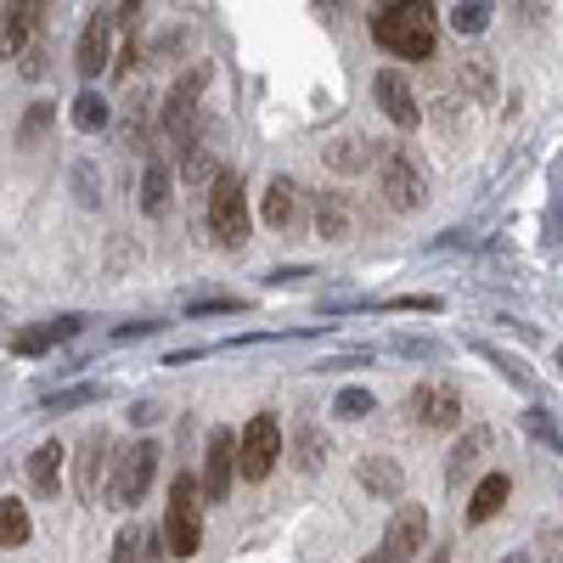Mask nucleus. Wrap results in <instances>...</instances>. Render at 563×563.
Segmentation results:
<instances>
[{
  "mask_svg": "<svg viewBox=\"0 0 563 563\" xmlns=\"http://www.w3.org/2000/svg\"><path fill=\"white\" fill-rule=\"evenodd\" d=\"M372 40H378L389 57L429 63L434 45H440V12L422 7V0H406V7H384V12H372Z\"/></svg>",
  "mask_w": 563,
  "mask_h": 563,
  "instance_id": "obj_1",
  "label": "nucleus"
},
{
  "mask_svg": "<svg viewBox=\"0 0 563 563\" xmlns=\"http://www.w3.org/2000/svg\"><path fill=\"white\" fill-rule=\"evenodd\" d=\"M164 552L169 558H192L203 547V496H198V479L180 474L169 485V507H164Z\"/></svg>",
  "mask_w": 563,
  "mask_h": 563,
  "instance_id": "obj_2",
  "label": "nucleus"
},
{
  "mask_svg": "<svg viewBox=\"0 0 563 563\" xmlns=\"http://www.w3.org/2000/svg\"><path fill=\"white\" fill-rule=\"evenodd\" d=\"M209 238L220 249L249 243V192H243V175H231V169H220L209 186Z\"/></svg>",
  "mask_w": 563,
  "mask_h": 563,
  "instance_id": "obj_3",
  "label": "nucleus"
},
{
  "mask_svg": "<svg viewBox=\"0 0 563 563\" xmlns=\"http://www.w3.org/2000/svg\"><path fill=\"white\" fill-rule=\"evenodd\" d=\"M158 462H164V451L153 440H135L130 451H119L113 474H108V496L119 507H141V496H147L153 479H158Z\"/></svg>",
  "mask_w": 563,
  "mask_h": 563,
  "instance_id": "obj_4",
  "label": "nucleus"
},
{
  "mask_svg": "<svg viewBox=\"0 0 563 563\" xmlns=\"http://www.w3.org/2000/svg\"><path fill=\"white\" fill-rule=\"evenodd\" d=\"M276 462H282V422L271 411H260V417L243 422V434H238V479L260 485V479H271Z\"/></svg>",
  "mask_w": 563,
  "mask_h": 563,
  "instance_id": "obj_5",
  "label": "nucleus"
},
{
  "mask_svg": "<svg viewBox=\"0 0 563 563\" xmlns=\"http://www.w3.org/2000/svg\"><path fill=\"white\" fill-rule=\"evenodd\" d=\"M378 192H384V203H389V209L411 214V209L429 203V180H422V169H417V158H411V153L384 147V153H378Z\"/></svg>",
  "mask_w": 563,
  "mask_h": 563,
  "instance_id": "obj_6",
  "label": "nucleus"
},
{
  "mask_svg": "<svg viewBox=\"0 0 563 563\" xmlns=\"http://www.w3.org/2000/svg\"><path fill=\"white\" fill-rule=\"evenodd\" d=\"M203 79L209 68H192V74H180L175 90H169V102H164V130L180 153H192V124H198V97H203Z\"/></svg>",
  "mask_w": 563,
  "mask_h": 563,
  "instance_id": "obj_7",
  "label": "nucleus"
},
{
  "mask_svg": "<svg viewBox=\"0 0 563 563\" xmlns=\"http://www.w3.org/2000/svg\"><path fill=\"white\" fill-rule=\"evenodd\" d=\"M406 411H411V422H422V429H456L462 422V395L445 378H422L406 395Z\"/></svg>",
  "mask_w": 563,
  "mask_h": 563,
  "instance_id": "obj_8",
  "label": "nucleus"
},
{
  "mask_svg": "<svg viewBox=\"0 0 563 563\" xmlns=\"http://www.w3.org/2000/svg\"><path fill=\"white\" fill-rule=\"evenodd\" d=\"M231 479H238V434L214 429V434H209V451H203L198 496H203V501H225V496H231Z\"/></svg>",
  "mask_w": 563,
  "mask_h": 563,
  "instance_id": "obj_9",
  "label": "nucleus"
},
{
  "mask_svg": "<svg viewBox=\"0 0 563 563\" xmlns=\"http://www.w3.org/2000/svg\"><path fill=\"white\" fill-rule=\"evenodd\" d=\"M113 440L102 434V429H90L85 440H79V462H74V490H79V501H102V485H108V474H113Z\"/></svg>",
  "mask_w": 563,
  "mask_h": 563,
  "instance_id": "obj_10",
  "label": "nucleus"
},
{
  "mask_svg": "<svg viewBox=\"0 0 563 563\" xmlns=\"http://www.w3.org/2000/svg\"><path fill=\"white\" fill-rule=\"evenodd\" d=\"M372 97H378L384 119L400 124V130H411L422 119V102H417V90H411V79L400 68H378V74H372Z\"/></svg>",
  "mask_w": 563,
  "mask_h": 563,
  "instance_id": "obj_11",
  "label": "nucleus"
},
{
  "mask_svg": "<svg viewBox=\"0 0 563 563\" xmlns=\"http://www.w3.org/2000/svg\"><path fill=\"white\" fill-rule=\"evenodd\" d=\"M108 57H113V12H90L85 18V29H79V52H74V68L85 74V79H102V68H108Z\"/></svg>",
  "mask_w": 563,
  "mask_h": 563,
  "instance_id": "obj_12",
  "label": "nucleus"
},
{
  "mask_svg": "<svg viewBox=\"0 0 563 563\" xmlns=\"http://www.w3.org/2000/svg\"><path fill=\"white\" fill-rule=\"evenodd\" d=\"M422 541H429V512H422V507H395V519H389L378 552H384L389 563H411V558L422 552Z\"/></svg>",
  "mask_w": 563,
  "mask_h": 563,
  "instance_id": "obj_13",
  "label": "nucleus"
},
{
  "mask_svg": "<svg viewBox=\"0 0 563 563\" xmlns=\"http://www.w3.org/2000/svg\"><path fill=\"white\" fill-rule=\"evenodd\" d=\"M40 23H45V7H40V0H18V7L0 12V57L18 63V57L29 52V45H34Z\"/></svg>",
  "mask_w": 563,
  "mask_h": 563,
  "instance_id": "obj_14",
  "label": "nucleus"
},
{
  "mask_svg": "<svg viewBox=\"0 0 563 563\" xmlns=\"http://www.w3.org/2000/svg\"><path fill=\"white\" fill-rule=\"evenodd\" d=\"M85 327V316H57V321H34L29 333H12V355H45V350H57L68 344L74 333Z\"/></svg>",
  "mask_w": 563,
  "mask_h": 563,
  "instance_id": "obj_15",
  "label": "nucleus"
},
{
  "mask_svg": "<svg viewBox=\"0 0 563 563\" xmlns=\"http://www.w3.org/2000/svg\"><path fill=\"white\" fill-rule=\"evenodd\" d=\"M260 220H265L271 231H282V225H294V220H299V180H294V175H276V180L265 186Z\"/></svg>",
  "mask_w": 563,
  "mask_h": 563,
  "instance_id": "obj_16",
  "label": "nucleus"
},
{
  "mask_svg": "<svg viewBox=\"0 0 563 563\" xmlns=\"http://www.w3.org/2000/svg\"><path fill=\"white\" fill-rule=\"evenodd\" d=\"M316 231L327 243H350L355 238V209L344 192H316Z\"/></svg>",
  "mask_w": 563,
  "mask_h": 563,
  "instance_id": "obj_17",
  "label": "nucleus"
},
{
  "mask_svg": "<svg viewBox=\"0 0 563 563\" xmlns=\"http://www.w3.org/2000/svg\"><path fill=\"white\" fill-rule=\"evenodd\" d=\"M496 445V434L490 429H467L462 440H456V451H451V467H445V479H451V490L462 485V479H474L479 474V462H485V451Z\"/></svg>",
  "mask_w": 563,
  "mask_h": 563,
  "instance_id": "obj_18",
  "label": "nucleus"
},
{
  "mask_svg": "<svg viewBox=\"0 0 563 563\" xmlns=\"http://www.w3.org/2000/svg\"><path fill=\"white\" fill-rule=\"evenodd\" d=\"M507 496H512V479L501 474V467H496V474H485L474 485V496H467V525H490L496 512L507 507Z\"/></svg>",
  "mask_w": 563,
  "mask_h": 563,
  "instance_id": "obj_19",
  "label": "nucleus"
},
{
  "mask_svg": "<svg viewBox=\"0 0 563 563\" xmlns=\"http://www.w3.org/2000/svg\"><path fill=\"white\" fill-rule=\"evenodd\" d=\"M355 479H361V490L384 496V501H395V496H400V485H406V474H400V462H395V456H361Z\"/></svg>",
  "mask_w": 563,
  "mask_h": 563,
  "instance_id": "obj_20",
  "label": "nucleus"
},
{
  "mask_svg": "<svg viewBox=\"0 0 563 563\" xmlns=\"http://www.w3.org/2000/svg\"><path fill=\"white\" fill-rule=\"evenodd\" d=\"M63 462H68V451H63L57 440H45V445H40V451L29 456V490H34V496H57Z\"/></svg>",
  "mask_w": 563,
  "mask_h": 563,
  "instance_id": "obj_21",
  "label": "nucleus"
},
{
  "mask_svg": "<svg viewBox=\"0 0 563 563\" xmlns=\"http://www.w3.org/2000/svg\"><path fill=\"white\" fill-rule=\"evenodd\" d=\"M164 203H169V164L147 153V164H141V214H164Z\"/></svg>",
  "mask_w": 563,
  "mask_h": 563,
  "instance_id": "obj_22",
  "label": "nucleus"
},
{
  "mask_svg": "<svg viewBox=\"0 0 563 563\" xmlns=\"http://www.w3.org/2000/svg\"><path fill=\"white\" fill-rule=\"evenodd\" d=\"M29 536H34L29 507H23L18 496H0V547H23Z\"/></svg>",
  "mask_w": 563,
  "mask_h": 563,
  "instance_id": "obj_23",
  "label": "nucleus"
},
{
  "mask_svg": "<svg viewBox=\"0 0 563 563\" xmlns=\"http://www.w3.org/2000/svg\"><path fill=\"white\" fill-rule=\"evenodd\" d=\"M68 119H74V130H79V135H97V130L108 124V102H102V90H79L74 108H68Z\"/></svg>",
  "mask_w": 563,
  "mask_h": 563,
  "instance_id": "obj_24",
  "label": "nucleus"
},
{
  "mask_svg": "<svg viewBox=\"0 0 563 563\" xmlns=\"http://www.w3.org/2000/svg\"><path fill=\"white\" fill-rule=\"evenodd\" d=\"M327 164L344 169V175H355V169H366V164H372V147H366L361 135H339L333 147H327Z\"/></svg>",
  "mask_w": 563,
  "mask_h": 563,
  "instance_id": "obj_25",
  "label": "nucleus"
},
{
  "mask_svg": "<svg viewBox=\"0 0 563 563\" xmlns=\"http://www.w3.org/2000/svg\"><path fill=\"white\" fill-rule=\"evenodd\" d=\"M372 411H378V395L372 389H339V400H333V417H344V422L372 417Z\"/></svg>",
  "mask_w": 563,
  "mask_h": 563,
  "instance_id": "obj_26",
  "label": "nucleus"
},
{
  "mask_svg": "<svg viewBox=\"0 0 563 563\" xmlns=\"http://www.w3.org/2000/svg\"><path fill=\"white\" fill-rule=\"evenodd\" d=\"M97 400H102L97 384H79V389H63V395H45L40 406H45V411H79V406H97Z\"/></svg>",
  "mask_w": 563,
  "mask_h": 563,
  "instance_id": "obj_27",
  "label": "nucleus"
},
{
  "mask_svg": "<svg viewBox=\"0 0 563 563\" xmlns=\"http://www.w3.org/2000/svg\"><path fill=\"white\" fill-rule=\"evenodd\" d=\"M451 29L456 34H485L490 29V7H479V0L474 7H451Z\"/></svg>",
  "mask_w": 563,
  "mask_h": 563,
  "instance_id": "obj_28",
  "label": "nucleus"
},
{
  "mask_svg": "<svg viewBox=\"0 0 563 563\" xmlns=\"http://www.w3.org/2000/svg\"><path fill=\"white\" fill-rule=\"evenodd\" d=\"M52 119H57V108H52V102H40V108H34V113L23 119V130H18V141H23V147H34V141L45 135V124H52Z\"/></svg>",
  "mask_w": 563,
  "mask_h": 563,
  "instance_id": "obj_29",
  "label": "nucleus"
},
{
  "mask_svg": "<svg viewBox=\"0 0 563 563\" xmlns=\"http://www.w3.org/2000/svg\"><path fill=\"white\" fill-rule=\"evenodd\" d=\"M479 355H485V361H496V366H501V372H507V378L519 384V389H530V372H525V361H507L496 344H479Z\"/></svg>",
  "mask_w": 563,
  "mask_h": 563,
  "instance_id": "obj_30",
  "label": "nucleus"
},
{
  "mask_svg": "<svg viewBox=\"0 0 563 563\" xmlns=\"http://www.w3.org/2000/svg\"><path fill=\"white\" fill-rule=\"evenodd\" d=\"M525 422H530V434H541V440H552V451H558V422L536 406V411H525Z\"/></svg>",
  "mask_w": 563,
  "mask_h": 563,
  "instance_id": "obj_31",
  "label": "nucleus"
},
{
  "mask_svg": "<svg viewBox=\"0 0 563 563\" xmlns=\"http://www.w3.org/2000/svg\"><path fill=\"white\" fill-rule=\"evenodd\" d=\"M169 552H164V536H141L135 541V563H164Z\"/></svg>",
  "mask_w": 563,
  "mask_h": 563,
  "instance_id": "obj_32",
  "label": "nucleus"
},
{
  "mask_svg": "<svg viewBox=\"0 0 563 563\" xmlns=\"http://www.w3.org/2000/svg\"><path fill=\"white\" fill-rule=\"evenodd\" d=\"M147 333H158V321H124L113 339H119V344H135V339H147Z\"/></svg>",
  "mask_w": 563,
  "mask_h": 563,
  "instance_id": "obj_33",
  "label": "nucleus"
},
{
  "mask_svg": "<svg viewBox=\"0 0 563 563\" xmlns=\"http://www.w3.org/2000/svg\"><path fill=\"white\" fill-rule=\"evenodd\" d=\"M130 422H135V429H153V422H158V406H153V400H135V406H130Z\"/></svg>",
  "mask_w": 563,
  "mask_h": 563,
  "instance_id": "obj_34",
  "label": "nucleus"
},
{
  "mask_svg": "<svg viewBox=\"0 0 563 563\" xmlns=\"http://www.w3.org/2000/svg\"><path fill=\"white\" fill-rule=\"evenodd\" d=\"M305 276H316L310 265H288V271H271L265 282H271V288H282V282H305Z\"/></svg>",
  "mask_w": 563,
  "mask_h": 563,
  "instance_id": "obj_35",
  "label": "nucleus"
},
{
  "mask_svg": "<svg viewBox=\"0 0 563 563\" xmlns=\"http://www.w3.org/2000/svg\"><path fill=\"white\" fill-rule=\"evenodd\" d=\"M220 310H238L231 299H203V305H186V316H220Z\"/></svg>",
  "mask_w": 563,
  "mask_h": 563,
  "instance_id": "obj_36",
  "label": "nucleus"
},
{
  "mask_svg": "<svg viewBox=\"0 0 563 563\" xmlns=\"http://www.w3.org/2000/svg\"><path fill=\"white\" fill-rule=\"evenodd\" d=\"M361 563H389V558H384V552H372V558H361Z\"/></svg>",
  "mask_w": 563,
  "mask_h": 563,
  "instance_id": "obj_37",
  "label": "nucleus"
},
{
  "mask_svg": "<svg viewBox=\"0 0 563 563\" xmlns=\"http://www.w3.org/2000/svg\"><path fill=\"white\" fill-rule=\"evenodd\" d=\"M501 563H525V558H501Z\"/></svg>",
  "mask_w": 563,
  "mask_h": 563,
  "instance_id": "obj_38",
  "label": "nucleus"
}]
</instances>
